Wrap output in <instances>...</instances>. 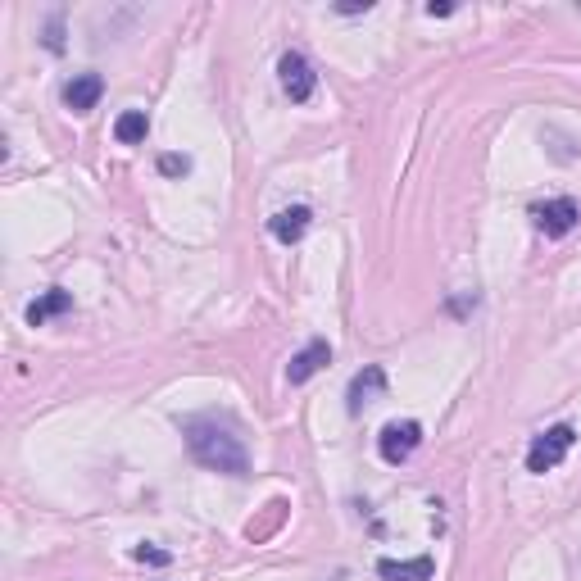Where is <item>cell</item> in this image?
Here are the masks:
<instances>
[{"mask_svg": "<svg viewBox=\"0 0 581 581\" xmlns=\"http://www.w3.org/2000/svg\"><path fill=\"white\" fill-rule=\"evenodd\" d=\"M100 96H105V78L100 73H78V78L64 82V105L73 114H91L100 105Z\"/></svg>", "mask_w": 581, "mask_h": 581, "instance_id": "cell-7", "label": "cell"}, {"mask_svg": "<svg viewBox=\"0 0 581 581\" xmlns=\"http://www.w3.org/2000/svg\"><path fill=\"white\" fill-rule=\"evenodd\" d=\"M309 223H314V214H309L305 205H291V209H282V214L268 218V232H273L282 246H296V241L309 232Z\"/></svg>", "mask_w": 581, "mask_h": 581, "instance_id": "cell-9", "label": "cell"}, {"mask_svg": "<svg viewBox=\"0 0 581 581\" xmlns=\"http://www.w3.org/2000/svg\"><path fill=\"white\" fill-rule=\"evenodd\" d=\"M277 82H282V91L296 100V105H305V100L314 96V87H318L309 60H305V55H296V50H286L282 60H277Z\"/></svg>", "mask_w": 581, "mask_h": 581, "instance_id": "cell-4", "label": "cell"}, {"mask_svg": "<svg viewBox=\"0 0 581 581\" xmlns=\"http://www.w3.org/2000/svg\"><path fill=\"white\" fill-rule=\"evenodd\" d=\"M46 50H55V55L64 50V19H60V14L46 23Z\"/></svg>", "mask_w": 581, "mask_h": 581, "instance_id": "cell-14", "label": "cell"}, {"mask_svg": "<svg viewBox=\"0 0 581 581\" xmlns=\"http://www.w3.org/2000/svg\"><path fill=\"white\" fill-rule=\"evenodd\" d=\"M187 168H191L187 155H159V173H164V178H178V173H187Z\"/></svg>", "mask_w": 581, "mask_h": 581, "instance_id": "cell-13", "label": "cell"}, {"mask_svg": "<svg viewBox=\"0 0 581 581\" xmlns=\"http://www.w3.org/2000/svg\"><path fill=\"white\" fill-rule=\"evenodd\" d=\"M182 436H187V450L200 468L209 473H227V477H246L250 473V454L241 445V436L232 432L218 418H187L182 423Z\"/></svg>", "mask_w": 581, "mask_h": 581, "instance_id": "cell-1", "label": "cell"}, {"mask_svg": "<svg viewBox=\"0 0 581 581\" xmlns=\"http://www.w3.org/2000/svg\"><path fill=\"white\" fill-rule=\"evenodd\" d=\"M427 14H432V19H445V14H454V5H436V0H432V5H427Z\"/></svg>", "mask_w": 581, "mask_h": 581, "instance_id": "cell-16", "label": "cell"}, {"mask_svg": "<svg viewBox=\"0 0 581 581\" xmlns=\"http://www.w3.org/2000/svg\"><path fill=\"white\" fill-rule=\"evenodd\" d=\"M577 445V427L572 423H559L550 432H541L532 445H527V473H550L568 459V450Z\"/></svg>", "mask_w": 581, "mask_h": 581, "instance_id": "cell-2", "label": "cell"}, {"mask_svg": "<svg viewBox=\"0 0 581 581\" xmlns=\"http://www.w3.org/2000/svg\"><path fill=\"white\" fill-rule=\"evenodd\" d=\"M137 559H141V563H168V554H164V550H146V545H141Z\"/></svg>", "mask_w": 581, "mask_h": 581, "instance_id": "cell-15", "label": "cell"}, {"mask_svg": "<svg viewBox=\"0 0 581 581\" xmlns=\"http://www.w3.org/2000/svg\"><path fill=\"white\" fill-rule=\"evenodd\" d=\"M377 572H382L386 581H432V559H404V563H395V559H382L377 563Z\"/></svg>", "mask_w": 581, "mask_h": 581, "instance_id": "cell-10", "label": "cell"}, {"mask_svg": "<svg viewBox=\"0 0 581 581\" xmlns=\"http://www.w3.org/2000/svg\"><path fill=\"white\" fill-rule=\"evenodd\" d=\"M382 391H386V368H382V364H368L364 373L350 377V391H345V400H350V414H364V409H368V404H373Z\"/></svg>", "mask_w": 581, "mask_h": 581, "instance_id": "cell-6", "label": "cell"}, {"mask_svg": "<svg viewBox=\"0 0 581 581\" xmlns=\"http://www.w3.org/2000/svg\"><path fill=\"white\" fill-rule=\"evenodd\" d=\"M327 359H332V345H327L323 336H318V341H309L305 350H300V355L291 359V364H286V382H291V386H305L309 377H314L318 368L327 364Z\"/></svg>", "mask_w": 581, "mask_h": 581, "instance_id": "cell-8", "label": "cell"}, {"mask_svg": "<svg viewBox=\"0 0 581 581\" xmlns=\"http://www.w3.org/2000/svg\"><path fill=\"white\" fill-rule=\"evenodd\" d=\"M69 309H73V296H69V291H46L41 300H32V305H28V323H32V327H41L46 318L69 314Z\"/></svg>", "mask_w": 581, "mask_h": 581, "instance_id": "cell-11", "label": "cell"}, {"mask_svg": "<svg viewBox=\"0 0 581 581\" xmlns=\"http://www.w3.org/2000/svg\"><path fill=\"white\" fill-rule=\"evenodd\" d=\"M146 132H150L146 109H128V114H119V123H114V137H119L123 146H141Z\"/></svg>", "mask_w": 581, "mask_h": 581, "instance_id": "cell-12", "label": "cell"}, {"mask_svg": "<svg viewBox=\"0 0 581 581\" xmlns=\"http://www.w3.org/2000/svg\"><path fill=\"white\" fill-rule=\"evenodd\" d=\"M418 445H423V423H414V418L386 423L382 436H377V454H382L386 463H395V468H400L404 459H414Z\"/></svg>", "mask_w": 581, "mask_h": 581, "instance_id": "cell-3", "label": "cell"}, {"mask_svg": "<svg viewBox=\"0 0 581 581\" xmlns=\"http://www.w3.org/2000/svg\"><path fill=\"white\" fill-rule=\"evenodd\" d=\"M532 218H536V227H541L545 237H568L572 227L581 223V209H577L572 196H554V200H545V205H536Z\"/></svg>", "mask_w": 581, "mask_h": 581, "instance_id": "cell-5", "label": "cell"}]
</instances>
